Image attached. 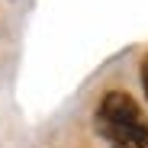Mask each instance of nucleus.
<instances>
[{
  "label": "nucleus",
  "mask_w": 148,
  "mask_h": 148,
  "mask_svg": "<svg viewBox=\"0 0 148 148\" xmlns=\"http://www.w3.org/2000/svg\"><path fill=\"white\" fill-rule=\"evenodd\" d=\"M93 129L106 148H148V113L129 90H106L93 110Z\"/></svg>",
  "instance_id": "1"
},
{
  "label": "nucleus",
  "mask_w": 148,
  "mask_h": 148,
  "mask_svg": "<svg viewBox=\"0 0 148 148\" xmlns=\"http://www.w3.org/2000/svg\"><path fill=\"white\" fill-rule=\"evenodd\" d=\"M138 81H142V90H145V103H148V55L142 58L138 64Z\"/></svg>",
  "instance_id": "2"
}]
</instances>
